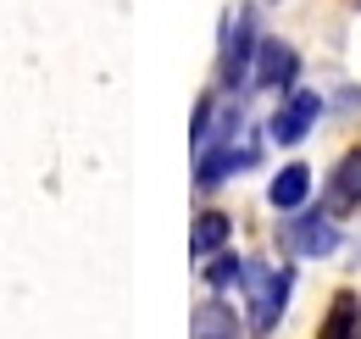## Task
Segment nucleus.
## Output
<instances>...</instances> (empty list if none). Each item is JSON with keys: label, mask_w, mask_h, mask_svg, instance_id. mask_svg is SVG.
I'll return each mask as SVG.
<instances>
[{"label": "nucleus", "mask_w": 361, "mask_h": 339, "mask_svg": "<svg viewBox=\"0 0 361 339\" xmlns=\"http://www.w3.org/2000/svg\"><path fill=\"white\" fill-rule=\"evenodd\" d=\"M295 290L289 267H267V261H245V295H250V339H272L283 323V306Z\"/></svg>", "instance_id": "f257e3e1"}, {"label": "nucleus", "mask_w": 361, "mask_h": 339, "mask_svg": "<svg viewBox=\"0 0 361 339\" xmlns=\"http://www.w3.org/2000/svg\"><path fill=\"white\" fill-rule=\"evenodd\" d=\"M256 44H262V23H256V6H239L233 17H223V56H217V78H223L228 95H245V89H250Z\"/></svg>", "instance_id": "f03ea898"}, {"label": "nucleus", "mask_w": 361, "mask_h": 339, "mask_svg": "<svg viewBox=\"0 0 361 339\" xmlns=\"http://www.w3.org/2000/svg\"><path fill=\"white\" fill-rule=\"evenodd\" d=\"M250 167H262V139L256 133H223L195 156V189L212 195L217 184H228V178H239Z\"/></svg>", "instance_id": "7ed1b4c3"}, {"label": "nucleus", "mask_w": 361, "mask_h": 339, "mask_svg": "<svg viewBox=\"0 0 361 339\" xmlns=\"http://www.w3.org/2000/svg\"><path fill=\"white\" fill-rule=\"evenodd\" d=\"M339 239H345V234H339V217H328L322 206H317V212L300 206V212L283 217V245H289L295 256H306V261L334 256V251H339Z\"/></svg>", "instance_id": "20e7f679"}, {"label": "nucleus", "mask_w": 361, "mask_h": 339, "mask_svg": "<svg viewBox=\"0 0 361 339\" xmlns=\"http://www.w3.org/2000/svg\"><path fill=\"white\" fill-rule=\"evenodd\" d=\"M317 117H322V95L295 84L283 100H278V112L267 117V139H272V145H283V150H295V145L317 128Z\"/></svg>", "instance_id": "39448f33"}, {"label": "nucleus", "mask_w": 361, "mask_h": 339, "mask_svg": "<svg viewBox=\"0 0 361 339\" xmlns=\"http://www.w3.org/2000/svg\"><path fill=\"white\" fill-rule=\"evenodd\" d=\"M300 84V50L289 40H272L262 34L256 44V67H250V89H267V95H289Z\"/></svg>", "instance_id": "423d86ee"}, {"label": "nucleus", "mask_w": 361, "mask_h": 339, "mask_svg": "<svg viewBox=\"0 0 361 339\" xmlns=\"http://www.w3.org/2000/svg\"><path fill=\"white\" fill-rule=\"evenodd\" d=\"M322 212L328 217L361 212V150H345L339 167L328 172V184H322Z\"/></svg>", "instance_id": "0eeeda50"}, {"label": "nucleus", "mask_w": 361, "mask_h": 339, "mask_svg": "<svg viewBox=\"0 0 361 339\" xmlns=\"http://www.w3.org/2000/svg\"><path fill=\"white\" fill-rule=\"evenodd\" d=\"M306 201H312V167H306V162H289V167L272 172V184H267L272 212H300Z\"/></svg>", "instance_id": "6e6552de"}, {"label": "nucleus", "mask_w": 361, "mask_h": 339, "mask_svg": "<svg viewBox=\"0 0 361 339\" xmlns=\"http://www.w3.org/2000/svg\"><path fill=\"white\" fill-rule=\"evenodd\" d=\"M189 339H245V328H239V317L223 295H206L189 317Z\"/></svg>", "instance_id": "1a4fd4ad"}, {"label": "nucleus", "mask_w": 361, "mask_h": 339, "mask_svg": "<svg viewBox=\"0 0 361 339\" xmlns=\"http://www.w3.org/2000/svg\"><path fill=\"white\" fill-rule=\"evenodd\" d=\"M228 234H233V217H228V212H200V217H195V228H189V256L206 261V256L228 251Z\"/></svg>", "instance_id": "9d476101"}, {"label": "nucleus", "mask_w": 361, "mask_h": 339, "mask_svg": "<svg viewBox=\"0 0 361 339\" xmlns=\"http://www.w3.org/2000/svg\"><path fill=\"white\" fill-rule=\"evenodd\" d=\"M317 339H361V295L350 290H339L334 306H328V323H322V334Z\"/></svg>", "instance_id": "9b49d317"}, {"label": "nucleus", "mask_w": 361, "mask_h": 339, "mask_svg": "<svg viewBox=\"0 0 361 339\" xmlns=\"http://www.w3.org/2000/svg\"><path fill=\"white\" fill-rule=\"evenodd\" d=\"M206 284H212L217 295L239 290V284H245V256H233V251H217V256H206Z\"/></svg>", "instance_id": "f8f14e48"}, {"label": "nucleus", "mask_w": 361, "mask_h": 339, "mask_svg": "<svg viewBox=\"0 0 361 339\" xmlns=\"http://www.w3.org/2000/svg\"><path fill=\"white\" fill-rule=\"evenodd\" d=\"M212 128H217V95H200L195 100V123H189V150L195 156L212 145Z\"/></svg>", "instance_id": "ddd939ff"}, {"label": "nucleus", "mask_w": 361, "mask_h": 339, "mask_svg": "<svg viewBox=\"0 0 361 339\" xmlns=\"http://www.w3.org/2000/svg\"><path fill=\"white\" fill-rule=\"evenodd\" d=\"M345 106H361V89H345Z\"/></svg>", "instance_id": "4468645a"}, {"label": "nucleus", "mask_w": 361, "mask_h": 339, "mask_svg": "<svg viewBox=\"0 0 361 339\" xmlns=\"http://www.w3.org/2000/svg\"><path fill=\"white\" fill-rule=\"evenodd\" d=\"M356 6H361V0H356Z\"/></svg>", "instance_id": "2eb2a0df"}]
</instances>
